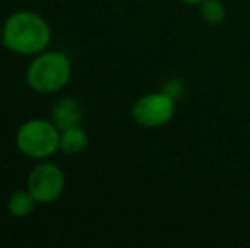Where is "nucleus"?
<instances>
[{"label": "nucleus", "instance_id": "f257e3e1", "mask_svg": "<svg viewBox=\"0 0 250 248\" xmlns=\"http://www.w3.org/2000/svg\"><path fill=\"white\" fill-rule=\"evenodd\" d=\"M2 41L5 48L14 53L33 57L48 48L51 41V27L40 14L21 10L5 20Z\"/></svg>", "mask_w": 250, "mask_h": 248}, {"label": "nucleus", "instance_id": "f03ea898", "mask_svg": "<svg viewBox=\"0 0 250 248\" xmlns=\"http://www.w3.org/2000/svg\"><path fill=\"white\" fill-rule=\"evenodd\" d=\"M70 76H72V61L62 51L36 55L26 73L29 87L40 94L58 92L68 83Z\"/></svg>", "mask_w": 250, "mask_h": 248}, {"label": "nucleus", "instance_id": "7ed1b4c3", "mask_svg": "<svg viewBox=\"0 0 250 248\" xmlns=\"http://www.w3.org/2000/svg\"><path fill=\"white\" fill-rule=\"evenodd\" d=\"M60 131L53 121L31 119L19 128L16 145L29 158H46L60 148Z\"/></svg>", "mask_w": 250, "mask_h": 248}, {"label": "nucleus", "instance_id": "20e7f679", "mask_svg": "<svg viewBox=\"0 0 250 248\" xmlns=\"http://www.w3.org/2000/svg\"><path fill=\"white\" fill-rule=\"evenodd\" d=\"M131 116L142 128H162L175 116V99L165 90L138 97L131 107Z\"/></svg>", "mask_w": 250, "mask_h": 248}, {"label": "nucleus", "instance_id": "39448f33", "mask_svg": "<svg viewBox=\"0 0 250 248\" xmlns=\"http://www.w3.org/2000/svg\"><path fill=\"white\" fill-rule=\"evenodd\" d=\"M65 173L55 163H41L27 177V191L38 202H53L63 194Z\"/></svg>", "mask_w": 250, "mask_h": 248}, {"label": "nucleus", "instance_id": "423d86ee", "mask_svg": "<svg viewBox=\"0 0 250 248\" xmlns=\"http://www.w3.org/2000/svg\"><path fill=\"white\" fill-rule=\"evenodd\" d=\"M51 121L60 131L72 126H79L82 121V106L72 97L56 100L51 109Z\"/></svg>", "mask_w": 250, "mask_h": 248}, {"label": "nucleus", "instance_id": "0eeeda50", "mask_svg": "<svg viewBox=\"0 0 250 248\" xmlns=\"http://www.w3.org/2000/svg\"><path fill=\"white\" fill-rule=\"evenodd\" d=\"M87 146H89V134L85 129L80 128V124L63 129L60 134V150L66 155H79Z\"/></svg>", "mask_w": 250, "mask_h": 248}, {"label": "nucleus", "instance_id": "6e6552de", "mask_svg": "<svg viewBox=\"0 0 250 248\" xmlns=\"http://www.w3.org/2000/svg\"><path fill=\"white\" fill-rule=\"evenodd\" d=\"M36 199L31 194L29 191H16L12 195L9 197V202H7V208H9V212L14 214L16 218H26L31 212L34 211V206H36Z\"/></svg>", "mask_w": 250, "mask_h": 248}, {"label": "nucleus", "instance_id": "1a4fd4ad", "mask_svg": "<svg viewBox=\"0 0 250 248\" xmlns=\"http://www.w3.org/2000/svg\"><path fill=\"white\" fill-rule=\"evenodd\" d=\"M199 14L204 22L216 26L227 19V7L221 0H204L199 3Z\"/></svg>", "mask_w": 250, "mask_h": 248}, {"label": "nucleus", "instance_id": "9d476101", "mask_svg": "<svg viewBox=\"0 0 250 248\" xmlns=\"http://www.w3.org/2000/svg\"><path fill=\"white\" fill-rule=\"evenodd\" d=\"M164 90L167 94H170L172 97H174L175 100H177L179 95H182V82L181 80H167V83H165Z\"/></svg>", "mask_w": 250, "mask_h": 248}, {"label": "nucleus", "instance_id": "9b49d317", "mask_svg": "<svg viewBox=\"0 0 250 248\" xmlns=\"http://www.w3.org/2000/svg\"><path fill=\"white\" fill-rule=\"evenodd\" d=\"M181 2L188 3V5H199V3H203L204 0H181Z\"/></svg>", "mask_w": 250, "mask_h": 248}, {"label": "nucleus", "instance_id": "f8f14e48", "mask_svg": "<svg viewBox=\"0 0 250 248\" xmlns=\"http://www.w3.org/2000/svg\"><path fill=\"white\" fill-rule=\"evenodd\" d=\"M2 34H3V27H0V39H2Z\"/></svg>", "mask_w": 250, "mask_h": 248}]
</instances>
